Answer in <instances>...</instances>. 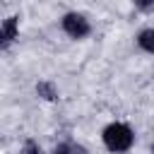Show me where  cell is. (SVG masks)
I'll list each match as a JSON object with an SVG mask.
<instances>
[{
	"mask_svg": "<svg viewBox=\"0 0 154 154\" xmlns=\"http://www.w3.org/2000/svg\"><path fill=\"white\" fill-rule=\"evenodd\" d=\"M101 144L111 154H125L135 147V130L123 120H111L101 128Z\"/></svg>",
	"mask_w": 154,
	"mask_h": 154,
	"instance_id": "1",
	"label": "cell"
},
{
	"mask_svg": "<svg viewBox=\"0 0 154 154\" xmlns=\"http://www.w3.org/2000/svg\"><path fill=\"white\" fill-rule=\"evenodd\" d=\"M60 31L72 38V41H84L89 34H91V22L84 12H77V10H70L60 17Z\"/></svg>",
	"mask_w": 154,
	"mask_h": 154,
	"instance_id": "2",
	"label": "cell"
},
{
	"mask_svg": "<svg viewBox=\"0 0 154 154\" xmlns=\"http://www.w3.org/2000/svg\"><path fill=\"white\" fill-rule=\"evenodd\" d=\"M19 36V17L17 14H10L2 19L0 24V51H7Z\"/></svg>",
	"mask_w": 154,
	"mask_h": 154,
	"instance_id": "3",
	"label": "cell"
},
{
	"mask_svg": "<svg viewBox=\"0 0 154 154\" xmlns=\"http://www.w3.org/2000/svg\"><path fill=\"white\" fill-rule=\"evenodd\" d=\"M51 154H89V149L82 142H77L72 137H65V140H60L51 147Z\"/></svg>",
	"mask_w": 154,
	"mask_h": 154,
	"instance_id": "4",
	"label": "cell"
},
{
	"mask_svg": "<svg viewBox=\"0 0 154 154\" xmlns=\"http://www.w3.org/2000/svg\"><path fill=\"white\" fill-rule=\"evenodd\" d=\"M36 96L43 99V101H48V103H55L60 99V91H58V87L51 79H38L36 82Z\"/></svg>",
	"mask_w": 154,
	"mask_h": 154,
	"instance_id": "5",
	"label": "cell"
},
{
	"mask_svg": "<svg viewBox=\"0 0 154 154\" xmlns=\"http://www.w3.org/2000/svg\"><path fill=\"white\" fill-rule=\"evenodd\" d=\"M135 43H137V48H140L142 53H147V55H154V26H147V29H142V31L137 34Z\"/></svg>",
	"mask_w": 154,
	"mask_h": 154,
	"instance_id": "6",
	"label": "cell"
},
{
	"mask_svg": "<svg viewBox=\"0 0 154 154\" xmlns=\"http://www.w3.org/2000/svg\"><path fill=\"white\" fill-rule=\"evenodd\" d=\"M19 154H46V152H43V147L38 144L36 137H24L22 147H19Z\"/></svg>",
	"mask_w": 154,
	"mask_h": 154,
	"instance_id": "7",
	"label": "cell"
},
{
	"mask_svg": "<svg viewBox=\"0 0 154 154\" xmlns=\"http://www.w3.org/2000/svg\"><path fill=\"white\" fill-rule=\"evenodd\" d=\"M135 7H137V10H152V7H154V0H149V2H137Z\"/></svg>",
	"mask_w": 154,
	"mask_h": 154,
	"instance_id": "8",
	"label": "cell"
},
{
	"mask_svg": "<svg viewBox=\"0 0 154 154\" xmlns=\"http://www.w3.org/2000/svg\"><path fill=\"white\" fill-rule=\"evenodd\" d=\"M149 152H152V154H154V142H152V147H149Z\"/></svg>",
	"mask_w": 154,
	"mask_h": 154,
	"instance_id": "9",
	"label": "cell"
}]
</instances>
